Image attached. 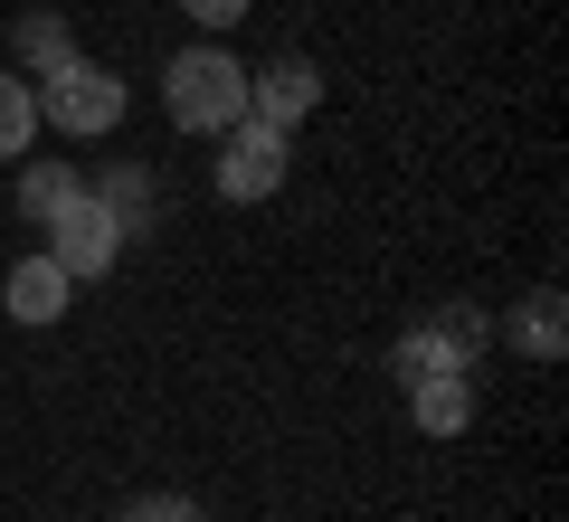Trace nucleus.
Instances as JSON below:
<instances>
[{
    "label": "nucleus",
    "instance_id": "obj_15",
    "mask_svg": "<svg viewBox=\"0 0 569 522\" xmlns=\"http://www.w3.org/2000/svg\"><path fill=\"white\" fill-rule=\"evenodd\" d=\"M190 20H200V39H228V29L247 20V10H257V0H181Z\"/></svg>",
    "mask_w": 569,
    "mask_h": 522
},
{
    "label": "nucleus",
    "instance_id": "obj_6",
    "mask_svg": "<svg viewBox=\"0 0 569 522\" xmlns=\"http://www.w3.org/2000/svg\"><path fill=\"white\" fill-rule=\"evenodd\" d=\"M313 105H323V67H313V58H295V48H284V58L247 67V115H257V124L295 134V124H305Z\"/></svg>",
    "mask_w": 569,
    "mask_h": 522
},
{
    "label": "nucleus",
    "instance_id": "obj_3",
    "mask_svg": "<svg viewBox=\"0 0 569 522\" xmlns=\"http://www.w3.org/2000/svg\"><path fill=\"white\" fill-rule=\"evenodd\" d=\"M219 200H238V209H257V200H276L284 190V171H295V134H276V124H257V115H238L219 134Z\"/></svg>",
    "mask_w": 569,
    "mask_h": 522
},
{
    "label": "nucleus",
    "instance_id": "obj_2",
    "mask_svg": "<svg viewBox=\"0 0 569 522\" xmlns=\"http://www.w3.org/2000/svg\"><path fill=\"white\" fill-rule=\"evenodd\" d=\"M29 86H39V124H58L67 142H104L123 124V77L104 58H86V48L67 67H48V77H29Z\"/></svg>",
    "mask_w": 569,
    "mask_h": 522
},
{
    "label": "nucleus",
    "instance_id": "obj_4",
    "mask_svg": "<svg viewBox=\"0 0 569 522\" xmlns=\"http://www.w3.org/2000/svg\"><path fill=\"white\" fill-rule=\"evenodd\" d=\"M485 342H493V323L475 314V304H447V314L408 323V333L389 342V371H399V381H447V371H475Z\"/></svg>",
    "mask_w": 569,
    "mask_h": 522
},
{
    "label": "nucleus",
    "instance_id": "obj_11",
    "mask_svg": "<svg viewBox=\"0 0 569 522\" xmlns=\"http://www.w3.org/2000/svg\"><path fill=\"white\" fill-rule=\"evenodd\" d=\"M10 48H20V77H48V67L77 58V29H67L58 10H20V20H10Z\"/></svg>",
    "mask_w": 569,
    "mask_h": 522
},
{
    "label": "nucleus",
    "instance_id": "obj_8",
    "mask_svg": "<svg viewBox=\"0 0 569 522\" xmlns=\"http://www.w3.org/2000/svg\"><path fill=\"white\" fill-rule=\"evenodd\" d=\"M77 200H86V171H77L67 152H29V161H20V219H29V228H48L58 209H77Z\"/></svg>",
    "mask_w": 569,
    "mask_h": 522
},
{
    "label": "nucleus",
    "instance_id": "obj_7",
    "mask_svg": "<svg viewBox=\"0 0 569 522\" xmlns=\"http://www.w3.org/2000/svg\"><path fill=\"white\" fill-rule=\"evenodd\" d=\"M67 295H77V276H67L48 247H39V257H20V266H10V285H0L10 323H29V333H39V323H58V314H67Z\"/></svg>",
    "mask_w": 569,
    "mask_h": 522
},
{
    "label": "nucleus",
    "instance_id": "obj_1",
    "mask_svg": "<svg viewBox=\"0 0 569 522\" xmlns=\"http://www.w3.org/2000/svg\"><path fill=\"white\" fill-rule=\"evenodd\" d=\"M162 115L181 124V134L219 142L228 124L247 115V58H238V48H219V39H190L181 58L162 67Z\"/></svg>",
    "mask_w": 569,
    "mask_h": 522
},
{
    "label": "nucleus",
    "instance_id": "obj_9",
    "mask_svg": "<svg viewBox=\"0 0 569 522\" xmlns=\"http://www.w3.org/2000/svg\"><path fill=\"white\" fill-rule=\"evenodd\" d=\"M503 333H512V352H522V362H560V342H569V295H560V285H531L522 314H512Z\"/></svg>",
    "mask_w": 569,
    "mask_h": 522
},
{
    "label": "nucleus",
    "instance_id": "obj_5",
    "mask_svg": "<svg viewBox=\"0 0 569 522\" xmlns=\"http://www.w3.org/2000/svg\"><path fill=\"white\" fill-rule=\"evenodd\" d=\"M123 247H133V238H123V219H114V209L96 200V190H86L77 209H58V219H48V257H58L67 276H77V285L114 276V266H123Z\"/></svg>",
    "mask_w": 569,
    "mask_h": 522
},
{
    "label": "nucleus",
    "instance_id": "obj_13",
    "mask_svg": "<svg viewBox=\"0 0 569 522\" xmlns=\"http://www.w3.org/2000/svg\"><path fill=\"white\" fill-rule=\"evenodd\" d=\"M39 86L29 77H0V161H29V142H39Z\"/></svg>",
    "mask_w": 569,
    "mask_h": 522
},
{
    "label": "nucleus",
    "instance_id": "obj_10",
    "mask_svg": "<svg viewBox=\"0 0 569 522\" xmlns=\"http://www.w3.org/2000/svg\"><path fill=\"white\" fill-rule=\"evenodd\" d=\"M408 418H418V437H466V427H475V381H466V371H447V381H408Z\"/></svg>",
    "mask_w": 569,
    "mask_h": 522
},
{
    "label": "nucleus",
    "instance_id": "obj_12",
    "mask_svg": "<svg viewBox=\"0 0 569 522\" xmlns=\"http://www.w3.org/2000/svg\"><path fill=\"white\" fill-rule=\"evenodd\" d=\"M86 190H96V200L123 219V238H142V228H152V171H142V161H104Z\"/></svg>",
    "mask_w": 569,
    "mask_h": 522
},
{
    "label": "nucleus",
    "instance_id": "obj_14",
    "mask_svg": "<svg viewBox=\"0 0 569 522\" xmlns=\"http://www.w3.org/2000/svg\"><path fill=\"white\" fill-rule=\"evenodd\" d=\"M114 522H209V513H200L190 494H133V503H123Z\"/></svg>",
    "mask_w": 569,
    "mask_h": 522
}]
</instances>
